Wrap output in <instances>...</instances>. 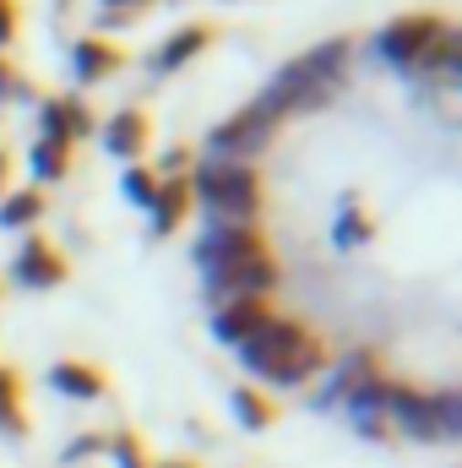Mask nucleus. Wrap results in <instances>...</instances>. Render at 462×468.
Masks as SVG:
<instances>
[{
    "mask_svg": "<svg viewBox=\"0 0 462 468\" xmlns=\"http://www.w3.org/2000/svg\"><path fill=\"white\" fill-rule=\"evenodd\" d=\"M152 191H158V186H152V175H147V169H131V175H125V197H131L136 207H147V202H152Z\"/></svg>",
    "mask_w": 462,
    "mask_h": 468,
    "instance_id": "nucleus-23",
    "label": "nucleus"
},
{
    "mask_svg": "<svg viewBox=\"0 0 462 468\" xmlns=\"http://www.w3.org/2000/svg\"><path fill=\"white\" fill-rule=\"evenodd\" d=\"M142 142H147V120L136 115V110H120V115L104 125V147H110L115 158H136Z\"/></svg>",
    "mask_w": 462,
    "mask_h": 468,
    "instance_id": "nucleus-12",
    "label": "nucleus"
},
{
    "mask_svg": "<svg viewBox=\"0 0 462 468\" xmlns=\"http://www.w3.org/2000/svg\"><path fill=\"white\" fill-rule=\"evenodd\" d=\"M196 202L213 213V218H229V224H256V169L250 164H218L207 158L196 169Z\"/></svg>",
    "mask_w": 462,
    "mask_h": 468,
    "instance_id": "nucleus-2",
    "label": "nucleus"
},
{
    "mask_svg": "<svg viewBox=\"0 0 462 468\" xmlns=\"http://www.w3.org/2000/svg\"><path fill=\"white\" fill-rule=\"evenodd\" d=\"M38 213H44V197L27 191V197H11V202L0 207V224H5V229H27V224H38Z\"/></svg>",
    "mask_w": 462,
    "mask_h": 468,
    "instance_id": "nucleus-18",
    "label": "nucleus"
},
{
    "mask_svg": "<svg viewBox=\"0 0 462 468\" xmlns=\"http://www.w3.org/2000/svg\"><path fill=\"white\" fill-rule=\"evenodd\" d=\"M11 88H16V82H11V71L0 66V93H11Z\"/></svg>",
    "mask_w": 462,
    "mask_h": 468,
    "instance_id": "nucleus-27",
    "label": "nucleus"
},
{
    "mask_svg": "<svg viewBox=\"0 0 462 468\" xmlns=\"http://www.w3.org/2000/svg\"><path fill=\"white\" fill-rule=\"evenodd\" d=\"M250 250H261L256 224H229V218H213L207 234L196 239V261H202V267H224V261H239V256H250Z\"/></svg>",
    "mask_w": 462,
    "mask_h": 468,
    "instance_id": "nucleus-6",
    "label": "nucleus"
},
{
    "mask_svg": "<svg viewBox=\"0 0 462 468\" xmlns=\"http://www.w3.org/2000/svg\"><path fill=\"white\" fill-rule=\"evenodd\" d=\"M5 38H11V5L0 0V44H5Z\"/></svg>",
    "mask_w": 462,
    "mask_h": 468,
    "instance_id": "nucleus-26",
    "label": "nucleus"
},
{
    "mask_svg": "<svg viewBox=\"0 0 462 468\" xmlns=\"http://www.w3.org/2000/svg\"><path fill=\"white\" fill-rule=\"evenodd\" d=\"M436 425H441V436H452L462 425V414H457V392H436Z\"/></svg>",
    "mask_w": 462,
    "mask_h": 468,
    "instance_id": "nucleus-22",
    "label": "nucleus"
},
{
    "mask_svg": "<svg viewBox=\"0 0 462 468\" xmlns=\"http://www.w3.org/2000/svg\"><path fill=\"white\" fill-rule=\"evenodd\" d=\"M185 202H191V186L185 180H163L158 191H152V229L158 234H169V229H180V218H185Z\"/></svg>",
    "mask_w": 462,
    "mask_h": 468,
    "instance_id": "nucleus-10",
    "label": "nucleus"
},
{
    "mask_svg": "<svg viewBox=\"0 0 462 468\" xmlns=\"http://www.w3.org/2000/svg\"><path fill=\"white\" fill-rule=\"evenodd\" d=\"M49 381H55L60 392H71V398H99V392H104V376H99V370H88V365H77V359L55 365V370H49Z\"/></svg>",
    "mask_w": 462,
    "mask_h": 468,
    "instance_id": "nucleus-15",
    "label": "nucleus"
},
{
    "mask_svg": "<svg viewBox=\"0 0 462 468\" xmlns=\"http://www.w3.org/2000/svg\"><path fill=\"white\" fill-rule=\"evenodd\" d=\"M110 452H115V463H120V468H142V452H136V441H131V436H120Z\"/></svg>",
    "mask_w": 462,
    "mask_h": 468,
    "instance_id": "nucleus-24",
    "label": "nucleus"
},
{
    "mask_svg": "<svg viewBox=\"0 0 462 468\" xmlns=\"http://www.w3.org/2000/svg\"><path fill=\"white\" fill-rule=\"evenodd\" d=\"M196 49H207V27H185V33H174L169 44H158V49H152V71H180Z\"/></svg>",
    "mask_w": 462,
    "mask_h": 468,
    "instance_id": "nucleus-14",
    "label": "nucleus"
},
{
    "mask_svg": "<svg viewBox=\"0 0 462 468\" xmlns=\"http://www.w3.org/2000/svg\"><path fill=\"white\" fill-rule=\"evenodd\" d=\"M321 88H338L343 82V66H348V38H332V44H321V49H310L305 60H299Z\"/></svg>",
    "mask_w": 462,
    "mask_h": 468,
    "instance_id": "nucleus-13",
    "label": "nucleus"
},
{
    "mask_svg": "<svg viewBox=\"0 0 462 468\" xmlns=\"http://www.w3.org/2000/svg\"><path fill=\"white\" fill-rule=\"evenodd\" d=\"M272 283H278V267L267 261V250H250L239 261L207 267V300H218V305H229V300H261Z\"/></svg>",
    "mask_w": 462,
    "mask_h": 468,
    "instance_id": "nucleus-3",
    "label": "nucleus"
},
{
    "mask_svg": "<svg viewBox=\"0 0 462 468\" xmlns=\"http://www.w3.org/2000/svg\"><path fill=\"white\" fill-rule=\"evenodd\" d=\"M38 120H44V142H71V136H82V131H93V120H88V110L82 104H44L38 110Z\"/></svg>",
    "mask_w": 462,
    "mask_h": 468,
    "instance_id": "nucleus-11",
    "label": "nucleus"
},
{
    "mask_svg": "<svg viewBox=\"0 0 462 468\" xmlns=\"http://www.w3.org/2000/svg\"><path fill=\"white\" fill-rule=\"evenodd\" d=\"M163 468H191V463H163Z\"/></svg>",
    "mask_w": 462,
    "mask_h": 468,
    "instance_id": "nucleus-30",
    "label": "nucleus"
},
{
    "mask_svg": "<svg viewBox=\"0 0 462 468\" xmlns=\"http://www.w3.org/2000/svg\"><path fill=\"white\" fill-rule=\"evenodd\" d=\"M110 5H147V0H110Z\"/></svg>",
    "mask_w": 462,
    "mask_h": 468,
    "instance_id": "nucleus-28",
    "label": "nucleus"
},
{
    "mask_svg": "<svg viewBox=\"0 0 462 468\" xmlns=\"http://www.w3.org/2000/svg\"><path fill=\"white\" fill-rule=\"evenodd\" d=\"M71 60H77V77H82V82H99V77H110V66H115V49H104L99 38H77Z\"/></svg>",
    "mask_w": 462,
    "mask_h": 468,
    "instance_id": "nucleus-16",
    "label": "nucleus"
},
{
    "mask_svg": "<svg viewBox=\"0 0 462 468\" xmlns=\"http://www.w3.org/2000/svg\"><path fill=\"white\" fill-rule=\"evenodd\" d=\"M234 414H239V425H250V431H267V425H272V409H267L256 392H234Z\"/></svg>",
    "mask_w": 462,
    "mask_h": 468,
    "instance_id": "nucleus-21",
    "label": "nucleus"
},
{
    "mask_svg": "<svg viewBox=\"0 0 462 468\" xmlns=\"http://www.w3.org/2000/svg\"><path fill=\"white\" fill-rule=\"evenodd\" d=\"M239 359H245V370H256V376L272 381V387H299V381H310V376L321 370V349H316V338H310L305 327H294V322H272V316L239 344Z\"/></svg>",
    "mask_w": 462,
    "mask_h": 468,
    "instance_id": "nucleus-1",
    "label": "nucleus"
},
{
    "mask_svg": "<svg viewBox=\"0 0 462 468\" xmlns=\"http://www.w3.org/2000/svg\"><path fill=\"white\" fill-rule=\"evenodd\" d=\"M261 322H267L261 300H229V305H218V322H213V333H218L224 344H245V338H250Z\"/></svg>",
    "mask_w": 462,
    "mask_h": 468,
    "instance_id": "nucleus-9",
    "label": "nucleus"
},
{
    "mask_svg": "<svg viewBox=\"0 0 462 468\" xmlns=\"http://www.w3.org/2000/svg\"><path fill=\"white\" fill-rule=\"evenodd\" d=\"M338 239H343V245H359V239H364V224H359L353 207H343V229H338Z\"/></svg>",
    "mask_w": 462,
    "mask_h": 468,
    "instance_id": "nucleus-25",
    "label": "nucleus"
},
{
    "mask_svg": "<svg viewBox=\"0 0 462 468\" xmlns=\"http://www.w3.org/2000/svg\"><path fill=\"white\" fill-rule=\"evenodd\" d=\"M441 33H446V27H441L436 16H403V22H392V27L375 38V55H381L386 66H403V71H408V66H419V60L430 55V44H436Z\"/></svg>",
    "mask_w": 462,
    "mask_h": 468,
    "instance_id": "nucleus-4",
    "label": "nucleus"
},
{
    "mask_svg": "<svg viewBox=\"0 0 462 468\" xmlns=\"http://www.w3.org/2000/svg\"><path fill=\"white\" fill-rule=\"evenodd\" d=\"M457 60H462V49H457V33H441V38L430 44V55H425L419 66H436L441 77H457Z\"/></svg>",
    "mask_w": 462,
    "mask_h": 468,
    "instance_id": "nucleus-20",
    "label": "nucleus"
},
{
    "mask_svg": "<svg viewBox=\"0 0 462 468\" xmlns=\"http://www.w3.org/2000/svg\"><path fill=\"white\" fill-rule=\"evenodd\" d=\"M267 142H272V131H267L261 120H250L245 110H239L234 120H224V125L207 136V147H213V158H218V164H245V158H256Z\"/></svg>",
    "mask_w": 462,
    "mask_h": 468,
    "instance_id": "nucleus-7",
    "label": "nucleus"
},
{
    "mask_svg": "<svg viewBox=\"0 0 462 468\" xmlns=\"http://www.w3.org/2000/svg\"><path fill=\"white\" fill-rule=\"evenodd\" d=\"M0 191H5V158H0Z\"/></svg>",
    "mask_w": 462,
    "mask_h": 468,
    "instance_id": "nucleus-29",
    "label": "nucleus"
},
{
    "mask_svg": "<svg viewBox=\"0 0 462 468\" xmlns=\"http://www.w3.org/2000/svg\"><path fill=\"white\" fill-rule=\"evenodd\" d=\"M33 175H38V180H60V175H66V147L38 136V142H33Z\"/></svg>",
    "mask_w": 462,
    "mask_h": 468,
    "instance_id": "nucleus-17",
    "label": "nucleus"
},
{
    "mask_svg": "<svg viewBox=\"0 0 462 468\" xmlns=\"http://www.w3.org/2000/svg\"><path fill=\"white\" fill-rule=\"evenodd\" d=\"M60 278H66V261H60L44 239H27L22 256H16V283H27V289H55Z\"/></svg>",
    "mask_w": 462,
    "mask_h": 468,
    "instance_id": "nucleus-8",
    "label": "nucleus"
},
{
    "mask_svg": "<svg viewBox=\"0 0 462 468\" xmlns=\"http://www.w3.org/2000/svg\"><path fill=\"white\" fill-rule=\"evenodd\" d=\"M0 431L5 436H22V409H16V376L0 370Z\"/></svg>",
    "mask_w": 462,
    "mask_h": 468,
    "instance_id": "nucleus-19",
    "label": "nucleus"
},
{
    "mask_svg": "<svg viewBox=\"0 0 462 468\" xmlns=\"http://www.w3.org/2000/svg\"><path fill=\"white\" fill-rule=\"evenodd\" d=\"M381 414L397 420V431H408L414 441H436L441 425H436V398L430 392H414V387H386V403Z\"/></svg>",
    "mask_w": 462,
    "mask_h": 468,
    "instance_id": "nucleus-5",
    "label": "nucleus"
}]
</instances>
